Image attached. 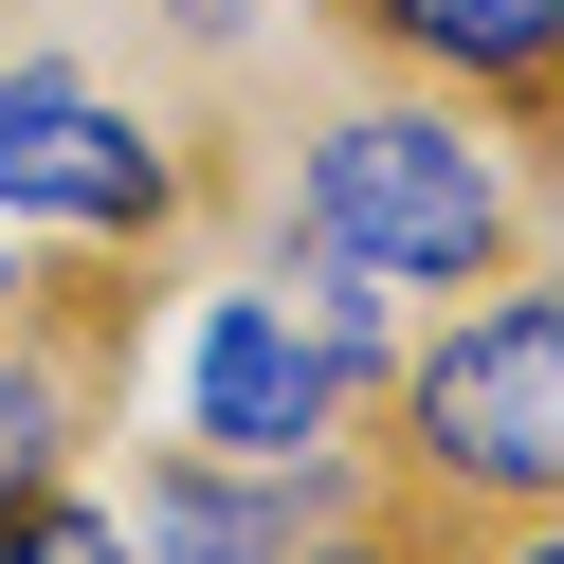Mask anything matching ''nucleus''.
Masks as SVG:
<instances>
[{"instance_id":"nucleus-1","label":"nucleus","mask_w":564,"mask_h":564,"mask_svg":"<svg viewBox=\"0 0 564 564\" xmlns=\"http://www.w3.org/2000/svg\"><path fill=\"white\" fill-rule=\"evenodd\" d=\"M310 237L346 273H491L510 256V183L455 147L437 110H346L310 147Z\"/></svg>"},{"instance_id":"nucleus-2","label":"nucleus","mask_w":564,"mask_h":564,"mask_svg":"<svg viewBox=\"0 0 564 564\" xmlns=\"http://www.w3.org/2000/svg\"><path fill=\"white\" fill-rule=\"evenodd\" d=\"M419 474L455 491H564V292H510L419 365Z\"/></svg>"},{"instance_id":"nucleus-3","label":"nucleus","mask_w":564,"mask_h":564,"mask_svg":"<svg viewBox=\"0 0 564 564\" xmlns=\"http://www.w3.org/2000/svg\"><path fill=\"white\" fill-rule=\"evenodd\" d=\"M183 401H200V455H237V474H292V455L328 437V346H292V310L219 292V310H200Z\"/></svg>"},{"instance_id":"nucleus-4","label":"nucleus","mask_w":564,"mask_h":564,"mask_svg":"<svg viewBox=\"0 0 564 564\" xmlns=\"http://www.w3.org/2000/svg\"><path fill=\"white\" fill-rule=\"evenodd\" d=\"M0 200H37V219H147L164 147L128 110H91V91H55V74H0Z\"/></svg>"},{"instance_id":"nucleus-5","label":"nucleus","mask_w":564,"mask_h":564,"mask_svg":"<svg viewBox=\"0 0 564 564\" xmlns=\"http://www.w3.org/2000/svg\"><path fill=\"white\" fill-rule=\"evenodd\" d=\"M382 37H419L437 74H546L564 55V0H365Z\"/></svg>"},{"instance_id":"nucleus-6","label":"nucleus","mask_w":564,"mask_h":564,"mask_svg":"<svg viewBox=\"0 0 564 564\" xmlns=\"http://www.w3.org/2000/svg\"><path fill=\"white\" fill-rule=\"evenodd\" d=\"M147 564H292V510H256L219 474H147Z\"/></svg>"},{"instance_id":"nucleus-7","label":"nucleus","mask_w":564,"mask_h":564,"mask_svg":"<svg viewBox=\"0 0 564 564\" xmlns=\"http://www.w3.org/2000/svg\"><path fill=\"white\" fill-rule=\"evenodd\" d=\"M55 419H74V401H55L37 365H0V510H19V491L55 474Z\"/></svg>"},{"instance_id":"nucleus-8","label":"nucleus","mask_w":564,"mask_h":564,"mask_svg":"<svg viewBox=\"0 0 564 564\" xmlns=\"http://www.w3.org/2000/svg\"><path fill=\"white\" fill-rule=\"evenodd\" d=\"M0 564H128V528H91V510H37V491H19V510H0Z\"/></svg>"},{"instance_id":"nucleus-9","label":"nucleus","mask_w":564,"mask_h":564,"mask_svg":"<svg viewBox=\"0 0 564 564\" xmlns=\"http://www.w3.org/2000/svg\"><path fill=\"white\" fill-rule=\"evenodd\" d=\"M510 564H564V528H528V546H510Z\"/></svg>"},{"instance_id":"nucleus-10","label":"nucleus","mask_w":564,"mask_h":564,"mask_svg":"<svg viewBox=\"0 0 564 564\" xmlns=\"http://www.w3.org/2000/svg\"><path fill=\"white\" fill-rule=\"evenodd\" d=\"M183 19H237V0H183Z\"/></svg>"},{"instance_id":"nucleus-11","label":"nucleus","mask_w":564,"mask_h":564,"mask_svg":"<svg viewBox=\"0 0 564 564\" xmlns=\"http://www.w3.org/2000/svg\"><path fill=\"white\" fill-rule=\"evenodd\" d=\"M0 310H19V256H0Z\"/></svg>"}]
</instances>
